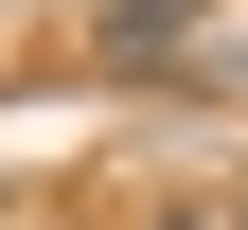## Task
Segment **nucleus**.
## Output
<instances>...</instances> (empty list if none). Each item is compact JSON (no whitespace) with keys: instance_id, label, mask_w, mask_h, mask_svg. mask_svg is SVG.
Instances as JSON below:
<instances>
[{"instance_id":"nucleus-1","label":"nucleus","mask_w":248,"mask_h":230,"mask_svg":"<svg viewBox=\"0 0 248 230\" xmlns=\"http://www.w3.org/2000/svg\"><path fill=\"white\" fill-rule=\"evenodd\" d=\"M107 71H195V0H89Z\"/></svg>"},{"instance_id":"nucleus-2","label":"nucleus","mask_w":248,"mask_h":230,"mask_svg":"<svg viewBox=\"0 0 248 230\" xmlns=\"http://www.w3.org/2000/svg\"><path fill=\"white\" fill-rule=\"evenodd\" d=\"M160 230H231V213H160Z\"/></svg>"}]
</instances>
